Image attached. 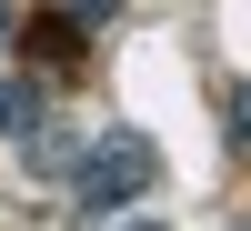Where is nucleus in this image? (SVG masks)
I'll use <instances>...</instances> for the list:
<instances>
[{"instance_id":"1","label":"nucleus","mask_w":251,"mask_h":231,"mask_svg":"<svg viewBox=\"0 0 251 231\" xmlns=\"http://www.w3.org/2000/svg\"><path fill=\"white\" fill-rule=\"evenodd\" d=\"M151 181H161V151H151V141H141V131H100L91 151H80V171H71V201L100 221V211H121V201H141Z\"/></svg>"},{"instance_id":"2","label":"nucleus","mask_w":251,"mask_h":231,"mask_svg":"<svg viewBox=\"0 0 251 231\" xmlns=\"http://www.w3.org/2000/svg\"><path fill=\"white\" fill-rule=\"evenodd\" d=\"M20 51H30L50 80H71V71H80V30H71L60 10H50V20H20Z\"/></svg>"},{"instance_id":"3","label":"nucleus","mask_w":251,"mask_h":231,"mask_svg":"<svg viewBox=\"0 0 251 231\" xmlns=\"http://www.w3.org/2000/svg\"><path fill=\"white\" fill-rule=\"evenodd\" d=\"M0 131H10V141L50 131V101H40V80H0Z\"/></svg>"},{"instance_id":"4","label":"nucleus","mask_w":251,"mask_h":231,"mask_svg":"<svg viewBox=\"0 0 251 231\" xmlns=\"http://www.w3.org/2000/svg\"><path fill=\"white\" fill-rule=\"evenodd\" d=\"M80 151H91V141H71V131H30V141H20V161H30L40 181H71V171H80Z\"/></svg>"},{"instance_id":"5","label":"nucleus","mask_w":251,"mask_h":231,"mask_svg":"<svg viewBox=\"0 0 251 231\" xmlns=\"http://www.w3.org/2000/svg\"><path fill=\"white\" fill-rule=\"evenodd\" d=\"M60 20L71 30H100V20H121V0H60Z\"/></svg>"},{"instance_id":"6","label":"nucleus","mask_w":251,"mask_h":231,"mask_svg":"<svg viewBox=\"0 0 251 231\" xmlns=\"http://www.w3.org/2000/svg\"><path fill=\"white\" fill-rule=\"evenodd\" d=\"M231 151H251V91H231Z\"/></svg>"},{"instance_id":"7","label":"nucleus","mask_w":251,"mask_h":231,"mask_svg":"<svg viewBox=\"0 0 251 231\" xmlns=\"http://www.w3.org/2000/svg\"><path fill=\"white\" fill-rule=\"evenodd\" d=\"M0 40H20V0H0Z\"/></svg>"},{"instance_id":"8","label":"nucleus","mask_w":251,"mask_h":231,"mask_svg":"<svg viewBox=\"0 0 251 231\" xmlns=\"http://www.w3.org/2000/svg\"><path fill=\"white\" fill-rule=\"evenodd\" d=\"M131 231H171V221H131Z\"/></svg>"}]
</instances>
